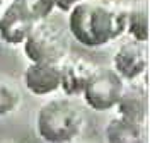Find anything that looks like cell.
<instances>
[{"label": "cell", "instance_id": "cell-4", "mask_svg": "<svg viewBox=\"0 0 150 143\" xmlns=\"http://www.w3.org/2000/svg\"><path fill=\"white\" fill-rule=\"evenodd\" d=\"M125 80L112 67H96L85 85L84 102L94 111H111L120 99Z\"/></svg>", "mask_w": 150, "mask_h": 143}, {"label": "cell", "instance_id": "cell-6", "mask_svg": "<svg viewBox=\"0 0 150 143\" xmlns=\"http://www.w3.org/2000/svg\"><path fill=\"white\" fill-rule=\"evenodd\" d=\"M22 84L33 95L45 97L60 90V63L29 61L22 72Z\"/></svg>", "mask_w": 150, "mask_h": 143}, {"label": "cell", "instance_id": "cell-2", "mask_svg": "<svg viewBox=\"0 0 150 143\" xmlns=\"http://www.w3.org/2000/svg\"><path fill=\"white\" fill-rule=\"evenodd\" d=\"M87 118L72 97H53L36 111V133L48 143H68L84 133Z\"/></svg>", "mask_w": 150, "mask_h": 143}, {"label": "cell", "instance_id": "cell-7", "mask_svg": "<svg viewBox=\"0 0 150 143\" xmlns=\"http://www.w3.org/2000/svg\"><path fill=\"white\" fill-rule=\"evenodd\" d=\"M96 65L82 56L67 55L60 61V90L68 97L82 95Z\"/></svg>", "mask_w": 150, "mask_h": 143}, {"label": "cell", "instance_id": "cell-8", "mask_svg": "<svg viewBox=\"0 0 150 143\" xmlns=\"http://www.w3.org/2000/svg\"><path fill=\"white\" fill-rule=\"evenodd\" d=\"M114 109L118 111V114L145 124L147 116H149V89H147V84L140 82V78L125 82Z\"/></svg>", "mask_w": 150, "mask_h": 143}, {"label": "cell", "instance_id": "cell-9", "mask_svg": "<svg viewBox=\"0 0 150 143\" xmlns=\"http://www.w3.org/2000/svg\"><path fill=\"white\" fill-rule=\"evenodd\" d=\"M36 22L12 0L0 12V39L10 46H21Z\"/></svg>", "mask_w": 150, "mask_h": 143}, {"label": "cell", "instance_id": "cell-11", "mask_svg": "<svg viewBox=\"0 0 150 143\" xmlns=\"http://www.w3.org/2000/svg\"><path fill=\"white\" fill-rule=\"evenodd\" d=\"M126 34L138 41H149V9L145 2L126 7Z\"/></svg>", "mask_w": 150, "mask_h": 143}, {"label": "cell", "instance_id": "cell-13", "mask_svg": "<svg viewBox=\"0 0 150 143\" xmlns=\"http://www.w3.org/2000/svg\"><path fill=\"white\" fill-rule=\"evenodd\" d=\"M34 22L48 19L56 9V0H14Z\"/></svg>", "mask_w": 150, "mask_h": 143}, {"label": "cell", "instance_id": "cell-3", "mask_svg": "<svg viewBox=\"0 0 150 143\" xmlns=\"http://www.w3.org/2000/svg\"><path fill=\"white\" fill-rule=\"evenodd\" d=\"M29 61L60 63L70 51L68 36L60 26L46 19L36 22L21 44Z\"/></svg>", "mask_w": 150, "mask_h": 143}, {"label": "cell", "instance_id": "cell-14", "mask_svg": "<svg viewBox=\"0 0 150 143\" xmlns=\"http://www.w3.org/2000/svg\"><path fill=\"white\" fill-rule=\"evenodd\" d=\"M79 2H82V0H56V9L62 12H68Z\"/></svg>", "mask_w": 150, "mask_h": 143}, {"label": "cell", "instance_id": "cell-10", "mask_svg": "<svg viewBox=\"0 0 150 143\" xmlns=\"http://www.w3.org/2000/svg\"><path fill=\"white\" fill-rule=\"evenodd\" d=\"M143 123L118 114L104 126V140L109 143H137L143 138Z\"/></svg>", "mask_w": 150, "mask_h": 143}, {"label": "cell", "instance_id": "cell-1", "mask_svg": "<svg viewBox=\"0 0 150 143\" xmlns=\"http://www.w3.org/2000/svg\"><path fill=\"white\" fill-rule=\"evenodd\" d=\"M126 7L118 0H82L68 10V32L85 48H103L126 34Z\"/></svg>", "mask_w": 150, "mask_h": 143}, {"label": "cell", "instance_id": "cell-5", "mask_svg": "<svg viewBox=\"0 0 150 143\" xmlns=\"http://www.w3.org/2000/svg\"><path fill=\"white\" fill-rule=\"evenodd\" d=\"M116 73L125 82L137 80L145 75L149 68V48L145 41L128 39L121 43L112 55V65Z\"/></svg>", "mask_w": 150, "mask_h": 143}, {"label": "cell", "instance_id": "cell-12", "mask_svg": "<svg viewBox=\"0 0 150 143\" xmlns=\"http://www.w3.org/2000/svg\"><path fill=\"white\" fill-rule=\"evenodd\" d=\"M22 102V94L19 87L7 78H0V118L17 111Z\"/></svg>", "mask_w": 150, "mask_h": 143}]
</instances>
